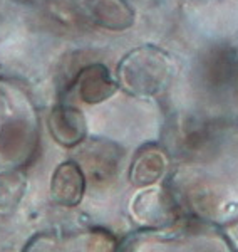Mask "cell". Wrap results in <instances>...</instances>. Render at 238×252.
I'll return each mask as SVG.
<instances>
[{"instance_id":"cell-6","label":"cell","mask_w":238,"mask_h":252,"mask_svg":"<svg viewBox=\"0 0 238 252\" xmlns=\"http://www.w3.org/2000/svg\"><path fill=\"white\" fill-rule=\"evenodd\" d=\"M86 189V177L80 165L66 161L59 165L51 182V192L55 202L62 205H76L80 202Z\"/></svg>"},{"instance_id":"cell-4","label":"cell","mask_w":238,"mask_h":252,"mask_svg":"<svg viewBox=\"0 0 238 252\" xmlns=\"http://www.w3.org/2000/svg\"><path fill=\"white\" fill-rule=\"evenodd\" d=\"M121 150L109 141H92L82 150V165L91 180L106 184L118 172Z\"/></svg>"},{"instance_id":"cell-3","label":"cell","mask_w":238,"mask_h":252,"mask_svg":"<svg viewBox=\"0 0 238 252\" xmlns=\"http://www.w3.org/2000/svg\"><path fill=\"white\" fill-rule=\"evenodd\" d=\"M86 14L101 29L121 32L134 24V10L128 0H86Z\"/></svg>"},{"instance_id":"cell-8","label":"cell","mask_w":238,"mask_h":252,"mask_svg":"<svg viewBox=\"0 0 238 252\" xmlns=\"http://www.w3.org/2000/svg\"><path fill=\"white\" fill-rule=\"evenodd\" d=\"M30 143V129L27 128L24 121H10L3 126L2 135H0V150L3 155L15 160V158H19V155L27 152Z\"/></svg>"},{"instance_id":"cell-2","label":"cell","mask_w":238,"mask_h":252,"mask_svg":"<svg viewBox=\"0 0 238 252\" xmlns=\"http://www.w3.org/2000/svg\"><path fill=\"white\" fill-rule=\"evenodd\" d=\"M76 91L80 101L87 104H99L103 101L109 99L119 89L118 79L109 72L104 64H89L79 71L76 78Z\"/></svg>"},{"instance_id":"cell-1","label":"cell","mask_w":238,"mask_h":252,"mask_svg":"<svg viewBox=\"0 0 238 252\" xmlns=\"http://www.w3.org/2000/svg\"><path fill=\"white\" fill-rule=\"evenodd\" d=\"M173 71L175 64L164 49L151 44L141 46L118 64V84L132 96L151 97L169 86Z\"/></svg>"},{"instance_id":"cell-7","label":"cell","mask_w":238,"mask_h":252,"mask_svg":"<svg viewBox=\"0 0 238 252\" xmlns=\"http://www.w3.org/2000/svg\"><path fill=\"white\" fill-rule=\"evenodd\" d=\"M166 170V158L156 146H146L136 155L131 165V182L136 185H151Z\"/></svg>"},{"instance_id":"cell-5","label":"cell","mask_w":238,"mask_h":252,"mask_svg":"<svg viewBox=\"0 0 238 252\" xmlns=\"http://www.w3.org/2000/svg\"><path fill=\"white\" fill-rule=\"evenodd\" d=\"M49 129L52 138L67 148L82 143L87 133L82 113L78 108L67 106V104H60L52 109L49 116Z\"/></svg>"}]
</instances>
